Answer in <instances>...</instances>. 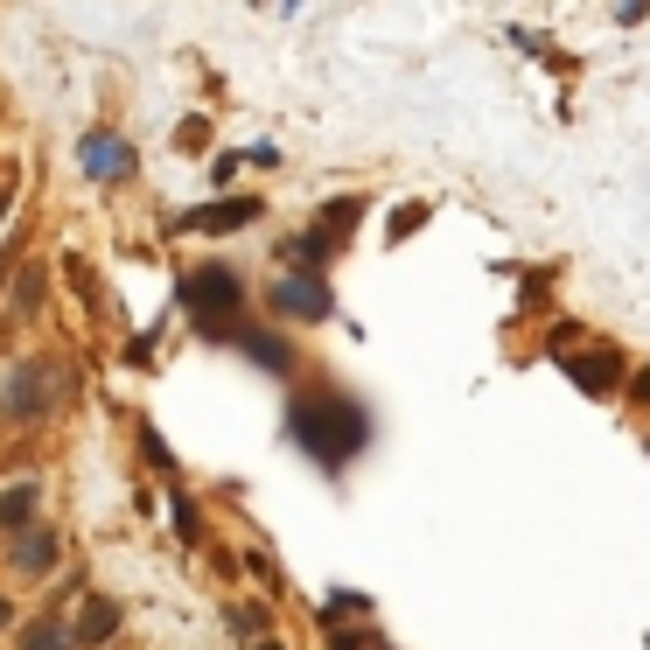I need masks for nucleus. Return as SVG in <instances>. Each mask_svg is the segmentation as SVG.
Masks as SVG:
<instances>
[{"mask_svg": "<svg viewBox=\"0 0 650 650\" xmlns=\"http://www.w3.org/2000/svg\"><path fill=\"white\" fill-rule=\"evenodd\" d=\"M294 441L309 448L322 469H343L357 448H365V413H357L350 399H336V392H315V399L294 406Z\"/></svg>", "mask_w": 650, "mask_h": 650, "instance_id": "1", "label": "nucleus"}, {"mask_svg": "<svg viewBox=\"0 0 650 650\" xmlns=\"http://www.w3.org/2000/svg\"><path fill=\"white\" fill-rule=\"evenodd\" d=\"M182 301L197 309L203 329L217 336V329H224V315H238L245 287H238V273H224V266H203V273H189V280H182Z\"/></svg>", "mask_w": 650, "mask_h": 650, "instance_id": "2", "label": "nucleus"}, {"mask_svg": "<svg viewBox=\"0 0 650 650\" xmlns=\"http://www.w3.org/2000/svg\"><path fill=\"white\" fill-rule=\"evenodd\" d=\"M273 309L294 315V322H322V315H329V287H322L315 273H294V280L273 287Z\"/></svg>", "mask_w": 650, "mask_h": 650, "instance_id": "3", "label": "nucleus"}, {"mask_svg": "<svg viewBox=\"0 0 650 650\" xmlns=\"http://www.w3.org/2000/svg\"><path fill=\"white\" fill-rule=\"evenodd\" d=\"M238 224H259V197H224V203H203L182 217V232H238Z\"/></svg>", "mask_w": 650, "mask_h": 650, "instance_id": "4", "label": "nucleus"}, {"mask_svg": "<svg viewBox=\"0 0 650 650\" xmlns=\"http://www.w3.org/2000/svg\"><path fill=\"white\" fill-rule=\"evenodd\" d=\"M567 371L581 378V392H616V378H623V357L616 350H587V357H567Z\"/></svg>", "mask_w": 650, "mask_h": 650, "instance_id": "5", "label": "nucleus"}, {"mask_svg": "<svg viewBox=\"0 0 650 650\" xmlns=\"http://www.w3.org/2000/svg\"><path fill=\"white\" fill-rule=\"evenodd\" d=\"M85 168H91V176H133V147L126 141H112V133H91V141H85Z\"/></svg>", "mask_w": 650, "mask_h": 650, "instance_id": "6", "label": "nucleus"}, {"mask_svg": "<svg viewBox=\"0 0 650 650\" xmlns=\"http://www.w3.org/2000/svg\"><path fill=\"white\" fill-rule=\"evenodd\" d=\"M49 385H56L49 371H22V378H14V392H8V419H35L49 406Z\"/></svg>", "mask_w": 650, "mask_h": 650, "instance_id": "7", "label": "nucleus"}, {"mask_svg": "<svg viewBox=\"0 0 650 650\" xmlns=\"http://www.w3.org/2000/svg\"><path fill=\"white\" fill-rule=\"evenodd\" d=\"M112 629H120V602H105V595H91L85 608H78V629H70V637L78 643H105Z\"/></svg>", "mask_w": 650, "mask_h": 650, "instance_id": "8", "label": "nucleus"}, {"mask_svg": "<svg viewBox=\"0 0 650 650\" xmlns=\"http://www.w3.org/2000/svg\"><path fill=\"white\" fill-rule=\"evenodd\" d=\"M56 567V531H22L14 539V573H49Z\"/></svg>", "mask_w": 650, "mask_h": 650, "instance_id": "9", "label": "nucleus"}, {"mask_svg": "<svg viewBox=\"0 0 650 650\" xmlns=\"http://www.w3.org/2000/svg\"><path fill=\"white\" fill-rule=\"evenodd\" d=\"M35 504H43V483H14L8 496H0V525H8V531H29Z\"/></svg>", "mask_w": 650, "mask_h": 650, "instance_id": "10", "label": "nucleus"}, {"mask_svg": "<svg viewBox=\"0 0 650 650\" xmlns=\"http://www.w3.org/2000/svg\"><path fill=\"white\" fill-rule=\"evenodd\" d=\"M22 650H70V629L43 623V629H29V637H22Z\"/></svg>", "mask_w": 650, "mask_h": 650, "instance_id": "11", "label": "nucleus"}, {"mask_svg": "<svg viewBox=\"0 0 650 650\" xmlns=\"http://www.w3.org/2000/svg\"><path fill=\"white\" fill-rule=\"evenodd\" d=\"M232 629H238V637H259V629H266V608H238Z\"/></svg>", "mask_w": 650, "mask_h": 650, "instance_id": "12", "label": "nucleus"}, {"mask_svg": "<svg viewBox=\"0 0 650 650\" xmlns=\"http://www.w3.org/2000/svg\"><path fill=\"white\" fill-rule=\"evenodd\" d=\"M203 141H210V133H203V120H189V126L176 133V147H189V155H197V147H203Z\"/></svg>", "mask_w": 650, "mask_h": 650, "instance_id": "13", "label": "nucleus"}, {"mask_svg": "<svg viewBox=\"0 0 650 650\" xmlns=\"http://www.w3.org/2000/svg\"><path fill=\"white\" fill-rule=\"evenodd\" d=\"M616 14H623V22H643V14H650V0H623Z\"/></svg>", "mask_w": 650, "mask_h": 650, "instance_id": "14", "label": "nucleus"}, {"mask_svg": "<svg viewBox=\"0 0 650 650\" xmlns=\"http://www.w3.org/2000/svg\"><path fill=\"white\" fill-rule=\"evenodd\" d=\"M371 637H365V629H350V637H336V650H365Z\"/></svg>", "mask_w": 650, "mask_h": 650, "instance_id": "15", "label": "nucleus"}, {"mask_svg": "<svg viewBox=\"0 0 650 650\" xmlns=\"http://www.w3.org/2000/svg\"><path fill=\"white\" fill-rule=\"evenodd\" d=\"M629 399H643V406H650V371H637V385H629Z\"/></svg>", "mask_w": 650, "mask_h": 650, "instance_id": "16", "label": "nucleus"}, {"mask_svg": "<svg viewBox=\"0 0 650 650\" xmlns=\"http://www.w3.org/2000/svg\"><path fill=\"white\" fill-rule=\"evenodd\" d=\"M8 203H14V176H0V217H8Z\"/></svg>", "mask_w": 650, "mask_h": 650, "instance_id": "17", "label": "nucleus"}, {"mask_svg": "<svg viewBox=\"0 0 650 650\" xmlns=\"http://www.w3.org/2000/svg\"><path fill=\"white\" fill-rule=\"evenodd\" d=\"M8 616H14V608H8V602H0V629H8Z\"/></svg>", "mask_w": 650, "mask_h": 650, "instance_id": "18", "label": "nucleus"}, {"mask_svg": "<svg viewBox=\"0 0 650 650\" xmlns=\"http://www.w3.org/2000/svg\"><path fill=\"white\" fill-rule=\"evenodd\" d=\"M0 280H8V253H0Z\"/></svg>", "mask_w": 650, "mask_h": 650, "instance_id": "19", "label": "nucleus"}, {"mask_svg": "<svg viewBox=\"0 0 650 650\" xmlns=\"http://www.w3.org/2000/svg\"><path fill=\"white\" fill-rule=\"evenodd\" d=\"M259 650H280V643H259Z\"/></svg>", "mask_w": 650, "mask_h": 650, "instance_id": "20", "label": "nucleus"}]
</instances>
